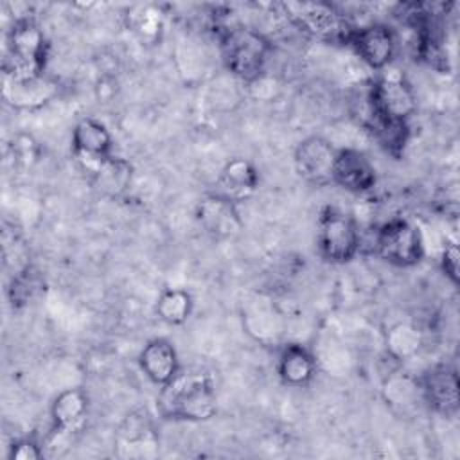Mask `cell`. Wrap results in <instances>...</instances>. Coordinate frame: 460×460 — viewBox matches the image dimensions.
I'll use <instances>...</instances> for the list:
<instances>
[{
  "label": "cell",
  "instance_id": "obj_1",
  "mask_svg": "<svg viewBox=\"0 0 460 460\" xmlns=\"http://www.w3.org/2000/svg\"><path fill=\"white\" fill-rule=\"evenodd\" d=\"M158 408L171 419H210L216 413V388L212 377L201 370H180L162 386Z\"/></svg>",
  "mask_w": 460,
  "mask_h": 460
},
{
  "label": "cell",
  "instance_id": "obj_2",
  "mask_svg": "<svg viewBox=\"0 0 460 460\" xmlns=\"http://www.w3.org/2000/svg\"><path fill=\"white\" fill-rule=\"evenodd\" d=\"M47 59V41L40 25L31 18L14 22L4 61L5 83L27 84L41 79Z\"/></svg>",
  "mask_w": 460,
  "mask_h": 460
},
{
  "label": "cell",
  "instance_id": "obj_3",
  "mask_svg": "<svg viewBox=\"0 0 460 460\" xmlns=\"http://www.w3.org/2000/svg\"><path fill=\"white\" fill-rule=\"evenodd\" d=\"M370 126H408L417 110L413 88L401 72H383L368 90Z\"/></svg>",
  "mask_w": 460,
  "mask_h": 460
},
{
  "label": "cell",
  "instance_id": "obj_4",
  "mask_svg": "<svg viewBox=\"0 0 460 460\" xmlns=\"http://www.w3.org/2000/svg\"><path fill=\"white\" fill-rule=\"evenodd\" d=\"M221 54L232 74L244 81L257 79L266 65L270 43L253 29L234 25L221 32Z\"/></svg>",
  "mask_w": 460,
  "mask_h": 460
},
{
  "label": "cell",
  "instance_id": "obj_5",
  "mask_svg": "<svg viewBox=\"0 0 460 460\" xmlns=\"http://www.w3.org/2000/svg\"><path fill=\"white\" fill-rule=\"evenodd\" d=\"M280 7L288 18L302 31L327 41L349 43V38L354 31V27L347 22V16L329 4L289 2L282 4Z\"/></svg>",
  "mask_w": 460,
  "mask_h": 460
},
{
  "label": "cell",
  "instance_id": "obj_6",
  "mask_svg": "<svg viewBox=\"0 0 460 460\" xmlns=\"http://www.w3.org/2000/svg\"><path fill=\"white\" fill-rule=\"evenodd\" d=\"M318 248L329 262H347L359 250L356 221L336 207H325L318 219Z\"/></svg>",
  "mask_w": 460,
  "mask_h": 460
},
{
  "label": "cell",
  "instance_id": "obj_7",
  "mask_svg": "<svg viewBox=\"0 0 460 460\" xmlns=\"http://www.w3.org/2000/svg\"><path fill=\"white\" fill-rule=\"evenodd\" d=\"M374 248L381 259L401 268L417 264L424 253L419 230L402 217L388 219L379 226Z\"/></svg>",
  "mask_w": 460,
  "mask_h": 460
},
{
  "label": "cell",
  "instance_id": "obj_8",
  "mask_svg": "<svg viewBox=\"0 0 460 460\" xmlns=\"http://www.w3.org/2000/svg\"><path fill=\"white\" fill-rule=\"evenodd\" d=\"M349 45L354 47L356 54L372 68L383 70L390 65L397 50L395 32L385 23H370L354 27Z\"/></svg>",
  "mask_w": 460,
  "mask_h": 460
},
{
  "label": "cell",
  "instance_id": "obj_9",
  "mask_svg": "<svg viewBox=\"0 0 460 460\" xmlns=\"http://www.w3.org/2000/svg\"><path fill=\"white\" fill-rule=\"evenodd\" d=\"M72 146L79 164L92 172H97L108 160L113 158L111 137L108 129L93 119H83L77 122L72 133Z\"/></svg>",
  "mask_w": 460,
  "mask_h": 460
},
{
  "label": "cell",
  "instance_id": "obj_10",
  "mask_svg": "<svg viewBox=\"0 0 460 460\" xmlns=\"http://www.w3.org/2000/svg\"><path fill=\"white\" fill-rule=\"evenodd\" d=\"M336 151L322 137H309L298 144L295 151V165L298 174L314 185L332 181Z\"/></svg>",
  "mask_w": 460,
  "mask_h": 460
},
{
  "label": "cell",
  "instance_id": "obj_11",
  "mask_svg": "<svg viewBox=\"0 0 460 460\" xmlns=\"http://www.w3.org/2000/svg\"><path fill=\"white\" fill-rule=\"evenodd\" d=\"M376 169L372 162L358 149H340L336 151L332 183L350 190L367 192L376 185Z\"/></svg>",
  "mask_w": 460,
  "mask_h": 460
},
{
  "label": "cell",
  "instance_id": "obj_12",
  "mask_svg": "<svg viewBox=\"0 0 460 460\" xmlns=\"http://www.w3.org/2000/svg\"><path fill=\"white\" fill-rule=\"evenodd\" d=\"M422 395L429 408L442 415H453L458 410V376L453 368L437 367L422 377Z\"/></svg>",
  "mask_w": 460,
  "mask_h": 460
},
{
  "label": "cell",
  "instance_id": "obj_13",
  "mask_svg": "<svg viewBox=\"0 0 460 460\" xmlns=\"http://www.w3.org/2000/svg\"><path fill=\"white\" fill-rule=\"evenodd\" d=\"M140 368L144 374L155 383L164 386L169 383L178 372H180V363L174 347L164 340V338H155L151 340L140 352Z\"/></svg>",
  "mask_w": 460,
  "mask_h": 460
},
{
  "label": "cell",
  "instance_id": "obj_14",
  "mask_svg": "<svg viewBox=\"0 0 460 460\" xmlns=\"http://www.w3.org/2000/svg\"><path fill=\"white\" fill-rule=\"evenodd\" d=\"M257 181L259 176L253 165L243 158H234L223 167L217 178V185L221 189L217 194L235 203L237 199L252 194L257 187Z\"/></svg>",
  "mask_w": 460,
  "mask_h": 460
},
{
  "label": "cell",
  "instance_id": "obj_15",
  "mask_svg": "<svg viewBox=\"0 0 460 460\" xmlns=\"http://www.w3.org/2000/svg\"><path fill=\"white\" fill-rule=\"evenodd\" d=\"M279 376L286 385L304 386L307 385L316 368V361L302 345H288L279 358Z\"/></svg>",
  "mask_w": 460,
  "mask_h": 460
},
{
  "label": "cell",
  "instance_id": "obj_16",
  "mask_svg": "<svg viewBox=\"0 0 460 460\" xmlns=\"http://www.w3.org/2000/svg\"><path fill=\"white\" fill-rule=\"evenodd\" d=\"M198 217L201 225L217 235H226L237 228V214L234 201L214 194L199 203Z\"/></svg>",
  "mask_w": 460,
  "mask_h": 460
},
{
  "label": "cell",
  "instance_id": "obj_17",
  "mask_svg": "<svg viewBox=\"0 0 460 460\" xmlns=\"http://www.w3.org/2000/svg\"><path fill=\"white\" fill-rule=\"evenodd\" d=\"M86 415V397L81 390H66L56 397L52 404V419L56 428L68 429L81 422Z\"/></svg>",
  "mask_w": 460,
  "mask_h": 460
},
{
  "label": "cell",
  "instance_id": "obj_18",
  "mask_svg": "<svg viewBox=\"0 0 460 460\" xmlns=\"http://www.w3.org/2000/svg\"><path fill=\"white\" fill-rule=\"evenodd\" d=\"M156 313L167 323H181L190 313V296L185 291H165L156 305Z\"/></svg>",
  "mask_w": 460,
  "mask_h": 460
},
{
  "label": "cell",
  "instance_id": "obj_19",
  "mask_svg": "<svg viewBox=\"0 0 460 460\" xmlns=\"http://www.w3.org/2000/svg\"><path fill=\"white\" fill-rule=\"evenodd\" d=\"M442 270L453 282L458 280V248L455 243L446 244L442 253Z\"/></svg>",
  "mask_w": 460,
  "mask_h": 460
},
{
  "label": "cell",
  "instance_id": "obj_20",
  "mask_svg": "<svg viewBox=\"0 0 460 460\" xmlns=\"http://www.w3.org/2000/svg\"><path fill=\"white\" fill-rule=\"evenodd\" d=\"M11 456L16 458V460H36V458L41 456V451L38 449V446L34 442L22 440V442L13 446Z\"/></svg>",
  "mask_w": 460,
  "mask_h": 460
}]
</instances>
